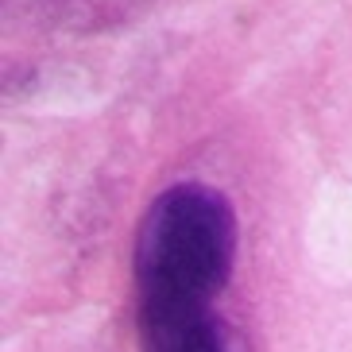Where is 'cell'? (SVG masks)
I'll use <instances>...</instances> for the list:
<instances>
[{
	"label": "cell",
	"mask_w": 352,
	"mask_h": 352,
	"mask_svg": "<svg viewBox=\"0 0 352 352\" xmlns=\"http://www.w3.org/2000/svg\"><path fill=\"white\" fill-rule=\"evenodd\" d=\"M232 209L209 186H170L135 236V306H213L232 267Z\"/></svg>",
	"instance_id": "obj_1"
},
{
	"label": "cell",
	"mask_w": 352,
	"mask_h": 352,
	"mask_svg": "<svg viewBox=\"0 0 352 352\" xmlns=\"http://www.w3.org/2000/svg\"><path fill=\"white\" fill-rule=\"evenodd\" d=\"M144 352H232L213 306H135Z\"/></svg>",
	"instance_id": "obj_2"
}]
</instances>
